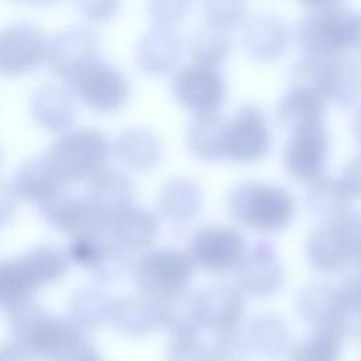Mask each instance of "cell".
Returning a JSON list of instances; mask_svg holds the SVG:
<instances>
[{"instance_id": "obj_32", "label": "cell", "mask_w": 361, "mask_h": 361, "mask_svg": "<svg viewBox=\"0 0 361 361\" xmlns=\"http://www.w3.org/2000/svg\"><path fill=\"white\" fill-rule=\"evenodd\" d=\"M351 197L344 190L338 178L323 175L309 185L306 203L310 212L323 220L333 221L350 210Z\"/></svg>"}, {"instance_id": "obj_46", "label": "cell", "mask_w": 361, "mask_h": 361, "mask_svg": "<svg viewBox=\"0 0 361 361\" xmlns=\"http://www.w3.org/2000/svg\"><path fill=\"white\" fill-rule=\"evenodd\" d=\"M354 134H355V138L357 141L361 144V107L355 116V120H354Z\"/></svg>"}, {"instance_id": "obj_45", "label": "cell", "mask_w": 361, "mask_h": 361, "mask_svg": "<svg viewBox=\"0 0 361 361\" xmlns=\"http://www.w3.org/2000/svg\"><path fill=\"white\" fill-rule=\"evenodd\" d=\"M34 357L18 343L7 341L0 344V361H32Z\"/></svg>"}, {"instance_id": "obj_27", "label": "cell", "mask_w": 361, "mask_h": 361, "mask_svg": "<svg viewBox=\"0 0 361 361\" xmlns=\"http://www.w3.org/2000/svg\"><path fill=\"white\" fill-rule=\"evenodd\" d=\"M226 118L219 113L195 114L186 130L189 151L199 159L213 162L224 158L223 135Z\"/></svg>"}, {"instance_id": "obj_18", "label": "cell", "mask_w": 361, "mask_h": 361, "mask_svg": "<svg viewBox=\"0 0 361 361\" xmlns=\"http://www.w3.org/2000/svg\"><path fill=\"white\" fill-rule=\"evenodd\" d=\"M159 231L157 214L145 207L128 206L109 220L107 233L111 240L131 254L134 251H147Z\"/></svg>"}, {"instance_id": "obj_43", "label": "cell", "mask_w": 361, "mask_h": 361, "mask_svg": "<svg viewBox=\"0 0 361 361\" xmlns=\"http://www.w3.org/2000/svg\"><path fill=\"white\" fill-rule=\"evenodd\" d=\"M17 195L11 186L4 180H0V227L6 226L14 216Z\"/></svg>"}, {"instance_id": "obj_42", "label": "cell", "mask_w": 361, "mask_h": 361, "mask_svg": "<svg viewBox=\"0 0 361 361\" xmlns=\"http://www.w3.org/2000/svg\"><path fill=\"white\" fill-rule=\"evenodd\" d=\"M58 361H103V358L96 347L89 341V338L85 337Z\"/></svg>"}, {"instance_id": "obj_4", "label": "cell", "mask_w": 361, "mask_h": 361, "mask_svg": "<svg viewBox=\"0 0 361 361\" xmlns=\"http://www.w3.org/2000/svg\"><path fill=\"white\" fill-rule=\"evenodd\" d=\"M230 216L248 228L275 233L289 226L295 214V199L282 186L264 182H243L228 193Z\"/></svg>"}, {"instance_id": "obj_31", "label": "cell", "mask_w": 361, "mask_h": 361, "mask_svg": "<svg viewBox=\"0 0 361 361\" xmlns=\"http://www.w3.org/2000/svg\"><path fill=\"white\" fill-rule=\"evenodd\" d=\"M116 151L121 161L135 169L154 168L161 158V144L147 128L130 127L116 140Z\"/></svg>"}, {"instance_id": "obj_41", "label": "cell", "mask_w": 361, "mask_h": 361, "mask_svg": "<svg viewBox=\"0 0 361 361\" xmlns=\"http://www.w3.org/2000/svg\"><path fill=\"white\" fill-rule=\"evenodd\" d=\"M338 180L351 200L361 197V154H357L347 161L341 169Z\"/></svg>"}, {"instance_id": "obj_3", "label": "cell", "mask_w": 361, "mask_h": 361, "mask_svg": "<svg viewBox=\"0 0 361 361\" xmlns=\"http://www.w3.org/2000/svg\"><path fill=\"white\" fill-rule=\"evenodd\" d=\"M68 267V254L54 245H38L0 261V309L8 312L30 300L37 289L61 279Z\"/></svg>"}, {"instance_id": "obj_9", "label": "cell", "mask_w": 361, "mask_h": 361, "mask_svg": "<svg viewBox=\"0 0 361 361\" xmlns=\"http://www.w3.org/2000/svg\"><path fill=\"white\" fill-rule=\"evenodd\" d=\"M271 147V131L261 109L252 104L238 107L226 120L223 135L224 158L252 162L265 157Z\"/></svg>"}, {"instance_id": "obj_34", "label": "cell", "mask_w": 361, "mask_h": 361, "mask_svg": "<svg viewBox=\"0 0 361 361\" xmlns=\"http://www.w3.org/2000/svg\"><path fill=\"white\" fill-rule=\"evenodd\" d=\"M233 38L228 31L213 25H202L192 35L189 42V55L192 63L216 68L228 58Z\"/></svg>"}, {"instance_id": "obj_23", "label": "cell", "mask_w": 361, "mask_h": 361, "mask_svg": "<svg viewBox=\"0 0 361 361\" xmlns=\"http://www.w3.org/2000/svg\"><path fill=\"white\" fill-rule=\"evenodd\" d=\"M109 322L126 336H145L159 329L158 303L140 293L118 296L111 300Z\"/></svg>"}, {"instance_id": "obj_40", "label": "cell", "mask_w": 361, "mask_h": 361, "mask_svg": "<svg viewBox=\"0 0 361 361\" xmlns=\"http://www.w3.org/2000/svg\"><path fill=\"white\" fill-rule=\"evenodd\" d=\"M190 7L189 1H152L148 4L151 17L157 21V25L171 27L172 23L180 20Z\"/></svg>"}, {"instance_id": "obj_24", "label": "cell", "mask_w": 361, "mask_h": 361, "mask_svg": "<svg viewBox=\"0 0 361 361\" xmlns=\"http://www.w3.org/2000/svg\"><path fill=\"white\" fill-rule=\"evenodd\" d=\"M306 257L310 265L322 272L337 271L350 262L345 237L334 220L322 223L309 234Z\"/></svg>"}, {"instance_id": "obj_6", "label": "cell", "mask_w": 361, "mask_h": 361, "mask_svg": "<svg viewBox=\"0 0 361 361\" xmlns=\"http://www.w3.org/2000/svg\"><path fill=\"white\" fill-rule=\"evenodd\" d=\"M296 312L314 330H331L343 338L361 333V306L347 302L329 281L303 285L296 295Z\"/></svg>"}, {"instance_id": "obj_37", "label": "cell", "mask_w": 361, "mask_h": 361, "mask_svg": "<svg viewBox=\"0 0 361 361\" xmlns=\"http://www.w3.org/2000/svg\"><path fill=\"white\" fill-rule=\"evenodd\" d=\"M203 330L175 334L172 336L168 350L166 361H209L212 336Z\"/></svg>"}, {"instance_id": "obj_1", "label": "cell", "mask_w": 361, "mask_h": 361, "mask_svg": "<svg viewBox=\"0 0 361 361\" xmlns=\"http://www.w3.org/2000/svg\"><path fill=\"white\" fill-rule=\"evenodd\" d=\"M295 38L303 55L331 56L355 48L361 32V13L338 1L306 3Z\"/></svg>"}, {"instance_id": "obj_8", "label": "cell", "mask_w": 361, "mask_h": 361, "mask_svg": "<svg viewBox=\"0 0 361 361\" xmlns=\"http://www.w3.org/2000/svg\"><path fill=\"white\" fill-rule=\"evenodd\" d=\"M245 251L247 244L240 231L227 226H210L192 235L186 254L195 268L223 274L237 269Z\"/></svg>"}, {"instance_id": "obj_14", "label": "cell", "mask_w": 361, "mask_h": 361, "mask_svg": "<svg viewBox=\"0 0 361 361\" xmlns=\"http://www.w3.org/2000/svg\"><path fill=\"white\" fill-rule=\"evenodd\" d=\"M178 102L195 114L217 113L226 100V80L219 69L197 63L180 68L172 79Z\"/></svg>"}, {"instance_id": "obj_25", "label": "cell", "mask_w": 361, "mask_h": 361, "mask_svg": "<svg viewBox=\"0 0 361 361\" xmlns=\"http://www.w3.org/2000/svg\"><path fill=\"white\" fill-rule=\"evenodd\" d=\"M51 164L44 157H32L24 161L16 171L11 186L17 197L44 203L56 192L65 188Z\"/></svg>"}, {"instance_id": "obj_2", "label": "cell", "mask_w": 361, "mask_h": 361, "mask_svg": "<svg viewBox=\"0 0 361 361\" xmlns=\"http://www.w3.org/2000/svg\"><path fill=\"white\" fill-rule=\"evenodd\" d=\"M290 87L310 92L324 103L350 106L361 92V59L337 54L303 55L290 71Z\"/></svg>"}, {"instance_id": "obj_5", "label": "cell", "mask_w": 361, "mask_h": 361, "mask_svg": "<svg viewBox=\"0 0 361 361\" xmlns=\"http://www.w3.org/2000/svg\"><path fill=\"white\" fill-rule=\"evenodd\" d=\"M111 144L104 133L93 127H79L62 133L45 152L63 183L92 178L104 168Z\"/></svg>"}, {"instance_id": "obj_35", "label": "cell", "mask_w": 361, "mask_h": 361, "mask_svg": "<svg viewBox=\"0 0 361 361\" xmlns=\"http://www.w3.org/2000/svg\"><path fill=\"white\" fill-rule=\"evenodd\" d=\"M341 343L343 337L340 334L316 329L290 350L288 361H338Z\"/></svg>"}, {"instance_id": "obj_16", "label": "cell", "mask_w": 361, "mask_h": 361, "mask_svg": "<svg viewBox=\"0 0 361 361\" xmlns=\"http://www.w3.org/2000/svg\"><path fill=\"white\" fill-rule=\"evenodd\" d=\"M68 257L100 282H114L128 269V252L120 248L109 233L72 238Z\"/></svg>"}, {"instance_id": "obj_19", "label": "cell", "mask_w": 361, "mask_h": 361, "mask_svg": "<svg viewBox=\"0 0 361 361\" xmlns=\"http://www.w3.org/2000/svg\"><path fill=\"white\" fill-rule=\"evenodd\" d=\"M85 196L110 220L114 214L133 204L134 185L123 171L104 166L89 178Z\"/></svg>"}, {"instance_id": "obj_30", "label": "cell", "mask_w": 361, "mask_h": 361, "mask_svg": "<svg viewBox=\"0 0 361 361\" xmlns=\"http://www.w3.org/2000/svg\"><path fill=\"white\" fill-rule=\"evenodd\" d=\"M243 338L250 351L265 357H276L288 350L290 334L289 327L281 317L264 313L250 322Z\"/></svg>"}, {"instance_id": "obj_39", "label": "cell", "mask_w": 361, "mask_h": 361, "mask_svg": "<svg viewBox=\"0 0 361 361\" xmlns=\"http://www.w3.org/2000/svg\"><path fill=\"white\" fill-rule=\"evenodd\" d=\"M250 350L238 333L228 337H213L209 361H250Z\"/></svg>"}, {"instance_id": "obj_38", "label": "cell", "mask_w": 361, "mask_h": 361, "mask_svg": "<svg viewBox=\"0 0 361 361\" xmlns=\"http://www.w3.org/2000/svg\"><path fill=\"white\" fill-rule=\"evenodd\" d=\"M203 10L206 24L230 32V30L238 27L245 20L247 4L233 0L204 1Z\"/></svg>"}, {"instance_id": "obj_12", "label": "cell", "mask_w": 361, "mask_h": 361, "mask_svg": "<svg viewBox=\"0 0 361 361\" xmlns=\"http://www.w3.org/2000/svg\"><path fill=\"white\" fill-rule=\"evenodd\" d=\"M69 85L85 104L97 111L118 109L130 92L126 73L100 58L87 65Z\"/></svg>"}, {"instance_id": "obj_26", "label": "cell", "mask_w": 361, "mask_h": 361, "mask_svg": "<svg viewBox=\"0 0 361 361\" xmlns=\"http://www.w3.org/2000/svg\"><path fill=\"white\" fill-rule=\"evenodd\" d=\"M158 303L159 327L175 334L197 331L200 326L199 290L186 288Z\"/></svg>"}, {"instance_id": "obj_20", "label": "cell", "mask_w": 361, "mask_h": 361, "mask_svg": "<svg viewBox=\"0 0 361 361\" xmlns=\"http://www.w3.org/2000/svg\"><path fill=\"white\" fill-rule=\"evenodd\" d=\"M180 49L182 42L172 27L154 25L137 44L138 66L152 75L166 73L178 63Z\"/></svg>"}, {"instance_id": "obj_10", "label": "cell", "mask_w": 361, "mask_h": 361, "mask_svg": "<svg viewBox=\"0 0 361 361\" xmlns=\"http://www.w3.org/2000/svg\"><path fill=\"white\" fill-rule=\"evenodd\" d=\"M329 131L324 121L303 126L292 133L283 147V166L298 182L312 183L323 176L329 157Z\"/></svg>"}, {"instance_id": "obj_33", "label": "cell", "mask_w": 361, "mask_h": 361, "mask_svg": "<svg viewBox=\"0 0 361 361\" xmlns=\"http://www.w3.org/2000/svg\"><path fill=\"white\" fill-rule=\"evenodd\" d=\"M111 298L94 286L73 292L69 300V319L80 330H93L110 320Z\"/></svg>"}, {"instance_id": "obj_22", "label": "cell", "mask_w": 361, "mask_h": 361, "mask_svg": "<svg viewBox=\"0 0 361 361\" xmlns=\"http://www.w3.org/2000/svg\"><path fill=\"white\" fill-rule=\"evenodd\" d=\"M32 117L51 131H66L75 120V103L71 93L56 83H42L30 96Z\"/></svg>"}, {"instance_id": "obj_11", "label": "cell", "mask_w": 361, "mask_h": 361, "mask_svg": "<svg viewBox=\"0 0 361 361\" xmlns=\"http://www.w3.org/2000/svg\"><path fill=\"white\" fill-rule=\"evenodd\" d=\"M100 41L86 25H69L58 31L47 47V62L54 73L71 83L87 65L99 59Z\"/></svg>"}, {"instance_id": "obj_13", "label": "cell", "mask_w": 361, "mask_h": 361, "mask_svg": "<svg viewBox=\"0 0 361 361\" xmlns=\"http://www.w3.org/2000/svg\"><path fill=\"white\" fill-rule=\"evenodd\" d=\"M200 326L213 337H228L240 333L245 313V295L238 285L213 283L199 290Z\"/></svg>"}, {"instance_id": "obj_47", "label": "cell", "mask_w": 361, "mask_h": 361, "mask_svg": "<svg viewBox=\"0 0 361 361\" xmlns=\"http://www.w3.org/2000/svg\"><path fill=\"white\" fill-rule=\"evenodd\" d=\"M354 49L361 55V32H360V37H358V41H357V45Z\"/></svg>"}, {"instance_id": "obj_36", "label": "cell", "mask_w": 361, "mask_h": 361, "mask_svg": "<svg viewBox=\"0 0 361 361\" xmlns=\"http://www.w3.org/2000/svg\"><path fill=\"white\" fill-rule=\"evenodd\" d=\"M48 314L49 313L32 299L10 309L8 329L13 341L21 344L25 348Z\"/></svg>"}, {"instance_id": "obj_15", "label": "cell", "mask_w": 361, "mask_h": 361, "mask_svg": "<svg viewBox=\"0 0 361 361\" xmlns=\"http://www.w3.org/2000/svg\"><path fill=\"white\" fill-rule=\"evenodd\" d=\"M47 47L42 30L32 23L17 21L0 28V73L17 75L38 66Z\"/></svg>"}, {"instance_id": "obj_17", "label": "cell", "mask_w": 361, "mask_h": 361, "mask_svg": "<svg viewBox=\"0 0 361 361\" xmlns=\"http://www.w3.org/2000/svg\"><path fill=\"white\" fill-rule=\"evenodd\" d=\"M238 286L255 296H272L285 283V269L275 247L261 240L247 248L237 268Z\"/></svg>"}, {"instance_id": "obj_21", "label": "cell", "mask_w": 361, "mask_h": 361, "mask_svg": "<svg viewBox=\"0 0 361 361\" xmlns=\"http://www.w3.org/2000/svg\"><path fill=\"white\" fill-rule=\"evenodd\" d=\"M289 42V30L276 16L261 14L244 25L243 45L257 61L269 62L279 58Z\"/></svg>"}, {"instance_id": "obj_29", "label": "cell", "mask_w": 361, "mask_h": 361, "mask_svg": "<svg viewBox=\"0 0 361 361\" xmlns=\"http://www.w3.org/2000/svg\"><path fill=\"white\" fill-rule=\"evenodd\" d=\"M158 207L161 214H164L169 221L186 223L200 212V188L190 179L175 178L161 188L158 195Z\"/></svg>"}, {"instance_id": "obj_44", "label": "cell", "mask_w": 361, "mask_h": 361, "mask_svg": "<svg viewBox=\"0 0 361 361\" xmlns=\"http://www.w3.org/2000/svg\"><path fill=\"white\" fill-rule=\"evenodd\" d=\"M83 13L94 20H102L111 16L118 4L116 1H85L80 3Z\"/></svg>"}, {"instance_id": "obj_28", "label": "cell", "mask_w": 361, "mask_h": 361, "mask_svg": "<svg viewBox=\"0 0 361 361\" xmlns=\"http://www.w3.org/2000/svg\"><path fill=\"white\" fill-rule=\"evenodd\" d=\"M324 106L326 103L316 94L289 87L276 103L275 117L283 130L292 133L303 126L323 121Z\"/></svg>"}, {"instance_id": "obj_7", "label": "cell", "mask_w": 361, "mask_h": 361, "mask_svg": "<svg viewBox=\"0 0 361 361\" xmlns=\"http://www.w3.org/2000/svg\"><path fill=\"white\" fill-rule=\"evenodd\" d=\"M193 269L186 251L152 248L134 261L131 275L140 295L159 302L189 288Z\"/></svg>"}]
</instances>
